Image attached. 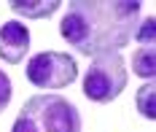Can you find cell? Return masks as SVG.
Instances as JSON below:
<instances>
[{"label":"cell","mask_w":156,"mask_h":132,"mask_svg":"<svg viewBox=\"0 0 156 132\" xmlns=\"http://www.w3.org/2000/svg\"><path fill=\"white\" fill-rule=\"evenodd\" d=\"M11 132H81V113L62 95H35L22 102Z\"/></svg>","instance_id":"2"},{"label":"cell","mask_w":156,"mask_h":132,"mask_svg":"<svg viewBox=\"0 0 156 132\" xmlns=\"http://www.w3.org/2000/svg\"><path fill=\"white\" fill-rule=\"evenodd\" d=\"M132 38H137V43H143V46H154V38H156L154 19L145 16V19H143V24H137V30H135Z\"/></svg>","instance_id":"9"},{"label":"cell","mask_w":156,"mask_h":132,"mask_svg":"<svg viewBox=\"0 0 156 132\" xmlns=\"http://www.w3.org/2000/svg\"><path fill=\"white\" fill-rule=\"evenodd\" d=\"M30 43H32V35L22 22L11 19V22H5L0 27V59L3 62H8V65L24 62V57L30 51Z\"/></svg>","instance_id":"5"},{"label":"cell","mask_w":156,"mask_h":132,"mask_svg":"<svg viewBox=\"0 0 156 132\" xmlns=\"http://www.w3.org/2000/svg\"><path fill=\"white\" fill-rule=\"evenodd\" d=\"M24 78L38 89H65L78 78V62L67 51H38L27 62Z\"/></svg>","instance_id":"4"},{"label":"cell","mask_w":156,"mask_h":132,"mask_svg":"<svg viewBox=\"0 0 156 132\" xmlns=\"http://www.w3.org/2000/svg\"><path fill=\"white\" fill-rule=\"evenodd\" d=\"M132 70L145 78V81H154V73H156V62H154V46H143L132 54Z\"/></svg>","instance_id":"7"},{"label":"cell","mask_w":156,"mask_h":132,"mask_svg":"<svg viewBox=\"0 0 156 132\" xmlns=\"http://www.w3.org/2000/svg\"><path fill=\"white\" fill-rule=\"evenodd\" d=\"M8 8L27 19H46L51 14H57V8H62L59 0H43V3H30V0H11Z\"/></svg>","instance_id":"6"},{"label":"cell","mask_w":156,"mask_h":132,"mask_svg":"<svg viewBox=\"0 0 156 132\" xmlns=\"http://www.w3.org/2000/svg\"><path fill=\"white\" fill-rule=\"evenodd\" d=\"M135 105H137V113L145 116L148 121L156 116V86H154V81H145V84H143V89H137Z\"/></svg>","instance_id":"8"},{"label":"cell","mask_w":156,"mask_h":132,"mask_svg":"<svg viewBox=\"0 0 156 132\" xmlns=\"http://www.w3.org/2000/svg\"><path fill=\"white\" fill-rule=\"evenodd\" d=\"M11 95H14L11 78H8V73H3V70H0V113L8 108V102H11Z\"/></svg>","instance_id":"10"},{"label":"cell","mask_w":156,"mask_h":132,"mask_svg":"<svg viewBox=\"0 0 156 132\" xmlns=\"http://www.w3.org/2000/svg\"><path fill=\"white\" fill-rule=\"evenodd\" d=\"M126 89V62L121 54L94 57L83 73V97L92 102H113Z\"/></svg>","instance_id":"3"},{"label":"cell","mask_w":156,"mask_h":132,"mask_svg":"<svg viewBox=\"0 0 156 132\" xmlns=\"http://www.w3.org/2000/svg\"><path fill=\"white\" fill-rule=\"evenodd\" d=\"M137 0H73L59 22L65 43L83 57L119 54L140 24Z\"/></svg>","instance_id":"1"}]
</instances>
